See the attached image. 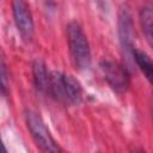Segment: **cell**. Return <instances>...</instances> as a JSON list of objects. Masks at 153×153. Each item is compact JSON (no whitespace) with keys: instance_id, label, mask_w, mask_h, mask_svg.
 <instances>
[{"instance_id":"ba28073f","label":"cell","mask_w":153,"mask_h":153,"mask_svg":"<svg viewBox=\"0 0 153 153\" xmlns=\"http://www.w3.org/2000/svg\"><path fill=\"white\" fill-rule=\"evenodd\" d=\"M133 60L135 61L140 71L143 73L148 82L153 86V61L151 60V57L145 51L135 48L133 50Z\"/></svg>"},{"instance_id":"7a4b0ae2","label":"cell","mask_w":153,"mask_h":153,"mask_svg":"<svg viewBox=\"0 0 153 153\" xmlns=\"http://www.w3.org/2000/svg\"><path fill=\"white\" fill-rule=\"evenodd\" d=\"M67 41L71 60L79 71L87 69L91 65V49L85 32L75 20L67 25Z\"/></svg>"},{"instance_id":"5b68a950","label":"cell","mask_w":153,"mask_h":153,"mask_svg":"<svg viewBox=\"0 0 153 153\" xmlns=\"http://www.w3.org/2000/svg\"><path fill=\"white\" fill-rule=\"evenodd\" d=\"M117 27H118L117 31H118L120 43L123 51L127 55H130L133 57V50L135 49L134 47L135 31H134V23H133V16H131L130 8L126 4L121 5L118 10Z\"/></svg>"},{"instance_id":"8992f818","label":"cell","mask_w":153,"mask_h":153,"mask_svg":"<svg viewBox=\"0 0 153 153\" xmlns=\"http://www.w3.org/2000/svg\"><path fill=\"white\" fill-rule=\"evenodd\" d=\"M12 13L16 26L23 41L30 42L33 37L35 25L27 2L25 0H12Z\"/></svg>"},{"instance_id":"277c9868","label":"cell","mask_w":153,"mask_h":153,"mask_svg":"<svg viewBox=\"0 0 153 153\" xmlns=\"http://www.w3.org/2000/svg\"><path fill=\"white\" fill-rule=\"evenodd\" d=\"M103 79L116 93H124L130 85V76L127 68L120 62L112 60H103L99 63Z\"/></svg>"},{"instance_id":"6da1fadb","label":"cell","mask_w":153,"mask_h":153,"mask_svg":"<svg viewBox=\"0 0 153 153\" xmlns=\"http://www.w3.org/2000/svg\"><path fill=\"white\" fill-rule=\"evenodd\" d=\"M49 94L55 100L68 105H79L82 102V87L79 80L57 71L50 73Z\"/></svg>"},{"instance_id":"30bf717a","label":"cell","mask_w":153,"mask_h":153,"mask_svg":"<svg viewBox=\"0 0 153 153\" xmlns=\"http://www.w3.org/2000/svg\"><path fill=\"white\" fill-rule=\"evenodd\" d=\"M7 71H6V65L5 61L1 60V91L2 94L6 96L7 94Z\"/></svg>"},{"instance_id":"9c48e42d","label":"cell","mask_w":153,"mask_h":153,"mask_svg":"<svg viewBox=\"0 0 153 153\" xmlns=\"http://www.w3.org/2000/svg\"><path fill=\"white\" fill-rule=\"evenodd\" d=\"M140 23L148 44L153 48V8L145 6L140 11Z\"/></svg>"},{"instance_id":"3957f363","label":"cell","mask_w":153,"mask_h":153,"mask_svg":"<svg viewBox=\"0 0 153 153\" xmlns=\"http://www.w3.org/2000/svg\"><path fill=\"white\" fill-rule=\"evenodd\" d=\"M25 122L33 141L36 142V146L41 151L51 153H57L62 151L55 141V139L53 137L50 130L48 129L47 124L44 123L39 114L32 110H27L25 112Z\"/></svg>"},{"instance_id":"52a82bcc","label":"cell","mask_w":153,"mask_h":153,"mask_svg":"<svg viewBox=\"0 0 153 153\" xmlns=\"http://www.w3.org/2000/svg\"><path fill=\"white\" fill-rule=\"evenodd\" d=\"M32 78H33V84L39 92L49 93L50 73H48L45 63L39 59L32 62Z\"/></svg>"}]
</instances>
